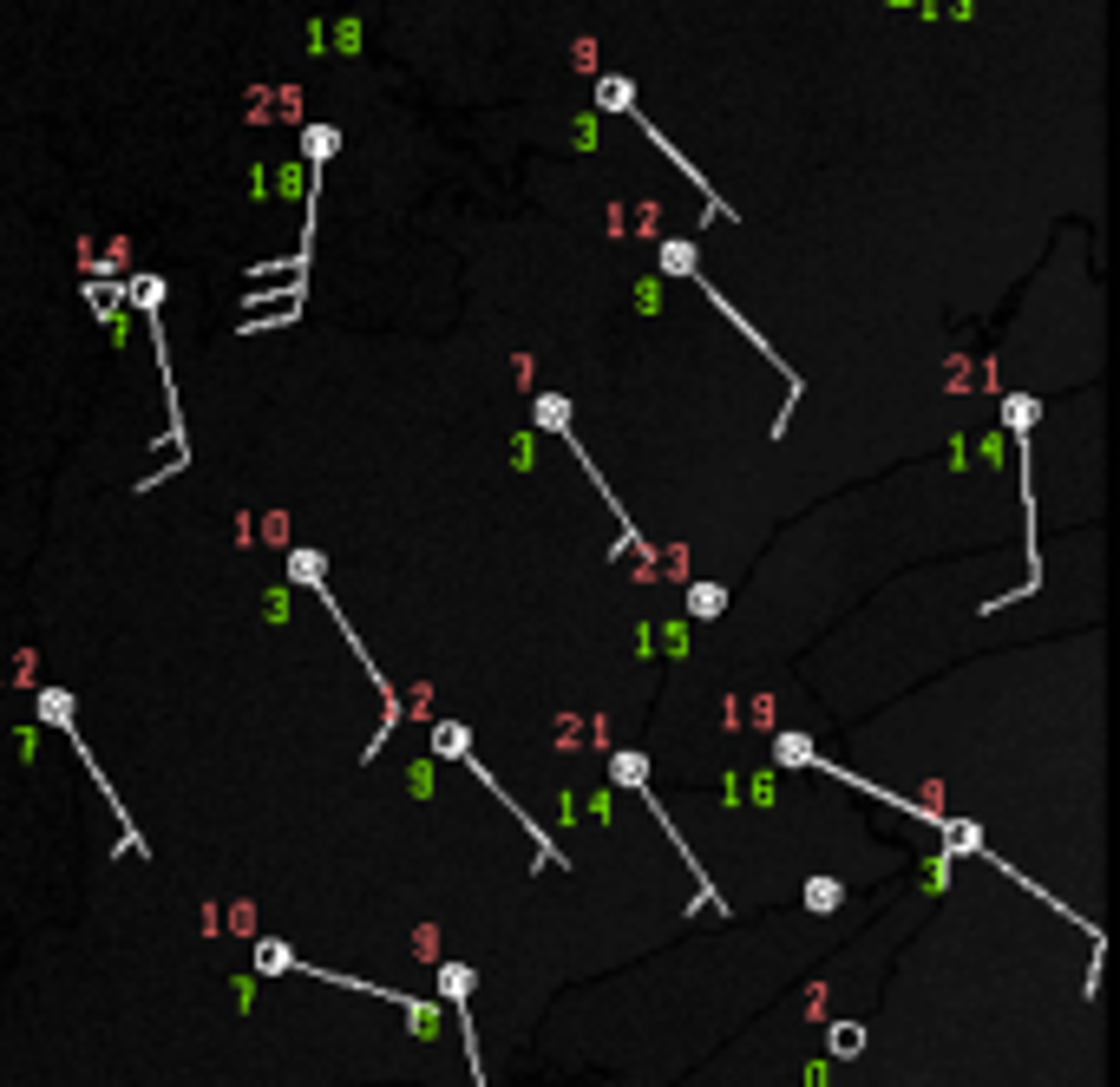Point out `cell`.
<instances>
[{
	"mask_svg": "<svg viewBox=\"0 0 1120 1087\" xmlns=\"http://www.w3.org/2000/svg\"><path fill=\"white\" fill-rule=\"evenodd\" d=\"M773 754H780V766H812V760H820V754H812V747L799 740V734H780V740H773Z\"/></svg>",
	"mask_w": 1120,
	"mask_h": 1087,
	"instance_id": "cell-1",
	"label": "cell"
},
{
	"mask_svg": "<svg viewBox=\"0 0 1120 1087\" xmlns=\"http://www.w3.org/2000/svg\"><path fill=\"white\" fill-rule=\"evenodd\" d=\"M40 721H52V727H73V701H66L60 688H46V694H40Z\"/></svg>",
	"mask_w": 1120,
	"mask_h": 1087,
	"instance_id": "cell-2",
	"label": "cell"
},
{
	"mask_svg": "<svg viewBox=\"0 0 1120 1087\" xmlns=\"http://www.w3.org/2000/svg\"><path fill=\"white\" fill-rule=\"evenodd\" d=\"M688 610H695V616H721L727 596L715 590V583H695V590H688Z\"/></svg>",
	"mask_w": 1120,
	"mask_h": 1087,
	"instance_id": "cell-3",
	"label": "cell"
},
{
	"mask_svg": "<svg viewBox=\"0 0 1120 1087\" xmlns=\"http://www.w3.org/2000/svg\"><path fill=\"white\" fill-rule=\"evenodd\" d=\"M433 747H439V754H459V760H466V727H433Z\"/></svg>",
	"mask_w": 1120,
	"mask_h": 1087,
	"instance_id": "cell-4",
	"label": "cell"
},
{
	"mask_svg": "<svg viewBox=\"0 0 1120 1087\" xmlns=\"http://www.w3.org/2000/svg\"><path fill=\"white\" fill-rule=\"evenodd\" d=\"M944 839L956 845V852H976L983 839H976V826H956V819H944Z\"/></svg>",
	"mask_w": 1120,
	"mask_h": 1087,
	"instance_id": "cell-5",
	"label": "cell"
},
{
	"mask_svg": "<svg viewBox=\"0 0 1120 1087\" xmlns=\"http://www.w3.org/2000/svg\"><path fill=\"white\" fill-rule=\"evenodd\" d=\"M256 964H262V970H289V964H295V956H289V950H282V943H256Z\"/></svg>",
	"mask_w": 1120,
	"mask_h": 1087,
	"instance_id": "cell-6",
	"label": "cell"
},
{
	"mask_svg": "<svg viewBox=\"0 0 1120 1087\" xmlns=\"http://www.w3.org/2000/svg\"><path fill=\"white\" fill-rule=\"evenodd\" d=\"M616 780H622V787H643V760H636V754H616Z\"/></svg>",
	"mask_w": 1120,
	"mask_h": 1087,
	"instance_id": "cell-7",
	"label": "cell"
},
{
	"mask_svg": "<svg viewBox=\"0 0 1120 1087\" xmlns=\"http://www.w3.org/2000/svg\"><path fill=\"white\" fill-rule=\"evenodd\" d=\"M295 577L301 583H322V557H315V550H295Z\"/></svg>",
	"mask_w": 1120,
	"mask_h": 1087,
	"instance_id": "cell-8",
	"label": "cell"
},
{
	"mask_svg": "<svg viewBox=\"0 0 1120 1087\" xmlns=\"http://www.w3.org/2000/svg\"><path fill=\"white\" fill-rule=\"evenodd\" d=\"M603 105H610V112H629V85H622V79H603Z\"/></svg>",
	"mask_w": 1120,
	"mask_h": 1087,
	"instance_id": "cell-9",
	"label": "cell"
},
{
	"mask_svg": "<svg viewBox=\"0 0 1120 1087\" xmlns=\"http://www.w3.org/2000/svg\"><path fill=\"white\" fill-rule=\"evenodd\" d=\"M564 420H571V413H564V400H538V426H557V433H564Z\"/></svg>",
	"mask_w": 1120,
	"mask_h": 1087,
	"instance_id": "cell-10",
	"label": "cell"
},
{
	"mask_svg": "<svg viewBox=\"0 0 1120 1087\" xmlns=\"http://www.w3.org/2000/svg\"><path fill=\"white\" fill-rule=\"evenodd\" d=\"M328 151H334V132H328V124H315V138H309V157H328Z\"/></svg>",
	"mask_w": 1120,
	"mask_h": 1087,
	"instance_id": "cell-11",
	"label": "cell"
},
{
	"mask_svg": "<svg viewBox=\"0 0 1120 1087\" xmlns=\"http://www.w3.org/2000/svg\"><path fill=\"white\" fill-rule=\"evenodd\" d=\"M662 262H669L675 276H682V269H688V262H695V256H688V243H669V256H662Z\"/></svg>",
	"mask_w": 1120,
	"mask_h": 1087,
	"instance_id": "cell-12",
	"label": "cell"
}]
</instances>
